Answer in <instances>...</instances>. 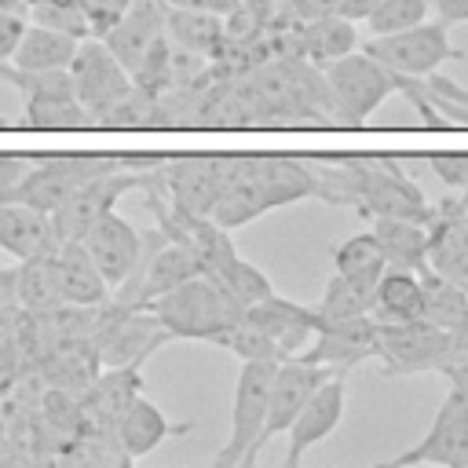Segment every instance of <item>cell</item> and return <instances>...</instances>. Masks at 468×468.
Instances as JSON below:
<instances>
[{
  "label": "cell",
  "instance_id": "obj_1",
  "mask_svg": "<svg viewBox=\"0 0 468 468\" xmlns=\"http://www.w3.org/2000/svg\"><path fill=\"white\" fill-rule=\"evenodd\" d=\"M318 197L314 172L303 157H282V154H234L230 176L219 190V201L212 208V219L227 230L245 227L260 219L271 208Z\"/></svg>",
  "mask_w": 468,
  "mask_h": 468
},
{
  "label": "cell",
  "instance_id": "obj_2",
  "mask_svg": "<svg viewBox=\"0 0 468 468\" xmlns=\"http://www.w3.org/2000/svg\"><path fill=\"white\" fill-rule=\"evenodd\" d=\"M146 311L157 318V325L168 336H183V340H216L223 329H230L234 322H241L245 307L208 274H194L186 282H179L176 289L154 296L146 303Z\"/></svg>",
  "mask_w": 468,
  "mask_h": 468
},
{
  "label": "cell",
  "instance_id": "obj_3",
  "mask_svg": "<svg viewBox=\"0 0 468 468\" xmlns=\"http://www.w3.org/2000/svg\"><path fill=\"white\" fill-rule=\"evenodd\" d=\"M121 157L110 154H69V157H37L29 161V168L0 194V201H22L37 212H55L58 205H66L88 179L117 168Z\"/></svg>",
  "mask_w": 468,
  "mask_h": 468
},
{
  "label": "cell",
  "instance_id": "obj_4",
  "mask_svg": "<svg viewBox=\"0 0 468 468\" xmlns=\"http://www.w3.org/2000/svg\"><path fill=\"white\" fill-rule=\"evenodd\" d=\"M322 73L329 84L333 117H340L344 124H366V117L388 95H395V73L388 66H380L377 58H369L362 48L322 66Z\"/></svg>",
  "mask_w": 468,
  "mask_h": 468
},
{
  "label": "cell",
  "instance_id": "obj_5",
  "mask_svg": "<svg viewBox=\"0 0 468 468\" xmlns=\"http://www.w3.org/2000/svg\"><path fill=\"white\" fill-rule=\"evenodd\" d=\"M369 58H377L380 66H388L399 77H428L435 73L442 62L461 58V51L453 48L450 33L442 22H417L395 33H377L366 44H358Z\"/></svg>",
  "mask_w": 468,
  "mask_h": 468
},
{
  "label": "cell",
  "instance_id": "obj_6",
  "mask_svg": "<svg viewBox=\"0 0 468 468\" xmlns=\"http://www.w3.org/2000/svg\"><path fill=\"white\" fill-rule=\"evenodd\" d=\"M274 366L267 358H245L238 369V384H234V410H230V439L227 446L216 453V468H249L252 461V446L263 431V417H267V395H271V380H274Z\"/></svg>",
  "mask_w": 468,
  "mask_h": 468
},
{
  "label": "cell",
  "instance_id": "obj_7",
  "mask_svg": "<svg viewBox=\"0 0 468 468\" xmlns=\"http://www.w3.org/2000/svg\"><path fill=\"white\" fill-rule=\"evenodd\" d=\"M410 464H442V468H468V395L450 388L442 406L435 410L428 431L380 468H410Z\"/></svg>",
  "mask_w": 468,
  "mask_h": 468
},
{
  "label": "cell",
  "instance_id": "obj_8",
  "mask_svg": "<svg viewBox=\"0 0 468 468\" xmlns=\"http://www.w3.org/2000/svg\"><path fill=\"white\" fill-rule=\"evenodd\" d=\"M380 351L388 373H420L439 369L453 355V333L431 325L428 318H406V322H377Z\"/></svg>",
  "mask_w": 468,
  "mask_h": 468
},
{
  "label": "cell",
  "instance_id": "obj_9",
  "mask_svg": "<svg viewBox=\"0 0 468 468\" xmlns=\"http://www.w3.org/2000/svg\"><path fill=\"white\" fill-rule=\"evenodd\" d=\"M66 69H69V80H73V95L88 110L91 124L106 106H113L132 88V73L113 58V51L99 37H84Z\"/></svg>",
  "mask_w": 468,
  "mask_h": 468
},
{
  "label": "cell",
  "instance_id": "obj_10",
  "mask_svg": "<svg viewBox=\"0 0 468 468\" xmlns=\"http://www.w3.org/2000/svg\"><path fill=\"white\" fill-rule=\"evenodd\" d=\"M234 154H197V157H176L165 165V197L172 208L190 216H212L219 190L230 176Z\"/></svg>",
  "mask_w": 468,
  "mask_h": 468
},
{
  "label": "cell",
  "instance_id": "obj_11",
  "mask_svg": "<svg viewBox=\"0 0 468 468\" xmlns=\"http://www.w3.org/2000/svg\"><path fill=\"white\" fill-rule=\"evenodd\" d=\"M377 351H380L377 318L373 314H355V318H322L314 336H311V347L300 351V358L318 362L329 373L344 377L358 362L377 358Z\"/></svg>",
  "mask_w": 468,
  "mask_h": 468
},
{
  "label": "cell",
  "instance_id": "obj_12",
  "mask_svg": "<svg viewBox=\"0 0 468 468\" xmlns=\"http://www.w3.org/2000/svg\"><path fill=\"white\" fill-rule=\"evenodd\" d=\"M325 377H329L325 366L307 362V358H300V355H289V358H282V362L274 366V380H271V395H267L263 431H260V439H256V446H252V457H249L252 464H256V457L263 453V446H267L274 435H285V431H289L292 417L300 413V406L311 399V391H314Z\"/></svg>",
  "mask_w": 468,
  "mask_h": 468
},
{
  "label": "cell",
  "instance_id": "obj_13",
  "mask_svg": "<svg viewBox=\"0 0 468 468\" xmlns=\"http://www.w3.org/2000/svg\"><path fill=\"white\" fill-rule=\"evenodd\" d=\"M344 399H347V388H344V377H336V373H329L314 391H311V399L300 406V413L292 417V424H289V450H285V468H296L303 457H307V450L311 446H318L322 439H329L336 428H340V420H344Z\"/></svg>",
  "mask_w": 468,
  "mask_h": 468
},
{
  "label": "cell",
  "instance_id": "obj_14",
  "mask_svg": "<svg viewBox=\"0 0 468 468\" xmlns=\"http://www.w3.org/2000/svg\"><path fill=\"white\" fill-rule=\"evenodd\" d=\"M80 245L88 249V256L95 260V267L102 271V278L110 282V289H117L143 260V234L124 219L117 216L113 208L102 212L80 238Z\"/></svg>",
  "mask_w": 468,
  "mask_h": 468
},
{
  "label": "cell",
  "instance_id": "obj_15",
  "mask_svg": "<svg viewBox=\"0 0 468 468\" xmlns=\"http://www.w3.org/2000/svg\"><path fill=\"white\" fill-rule=\"evenodd\" d=\"M241 318L252 322L256 329H263V333L278 344L282 358L300 355V351L307 347V340L314 336L318 322H322V314H318L314 307H303V303L285 300V296H278V292H271V296H263L260 303L245 307Z\"/></svg>",
  "mask_w": 468,
  "mask_h": 468
},
{
  "label": "cell",
  "instance_id": "obj_16",
  "mask_svg": "<svg viewBox=\"0 0 468 468\" xmlns=\"http://www.w3.org/2000/svg\"><path fill=\"white\" fill-rule=\"evenodd\" d=\"M161 33H165V4H161V0H132L128 11H124L99 40H102V44L113 51V58L132 73L135 62L143 58V51H146Z\"/></svg>",
  "mask_w": 468,
  "mask_h": 468
},
{
  "label": "cell",
  "instance_id": "obj_17",
  "mask_svg": "<svg viewBox=\"0 0 468 468\" xmlns=\"http://www.w3.org/2000/svg\"><path fill=\"white\" fill-rule=\"evenodd\" d=\"M0 249L15 260L44 256L58 249V234L48 212H37L22 201H0Z\"/></svg>",
  "mask_w": 468,
  "mask_h": 468
},
{
  "label": "cell",
  "instance_id": "obj_18",
  "mask_svg": "<svg viewBox=\"0 0 468 468\" xmlns=\"http://www.w3.org/2000/svg\"><path fill=\"white\" fill-rule=\"evenodd\" d=\"M55 274H58V292L62 303L73 307H95L110 300V282L102 278V271L95 267V260L88 256V249L80 241H58L55 249Z\"/></svg>",
  "mask_w": 468,
  "mask_h": 468
},
{
  "label": "cell",
  "instance_id": "obj_19",
  "mask_svg": "<svg viewBox=\"0 0 468 468\" xmlns=\"http://www.w3.org/2000/svg\"><path fill=\"white\" fill-rule=\"evenodd\" d=\"M428 267L468 289V212H435L428 223Z\"/></svg>",
  "mask_w": 468,
  "mask_h": 468
},
{
  "label": "cell",
  "instance_id": "obj_20",
  "mask_svg": "<svg viewBox=\"0 0 468 468\" xmlns=\"http://www.w3.org/2000/svg\"><path fill=\"white\" fill-rule=\"evenodd\" d=\"M172 435L165 413L146 399V395H132L128 406L117 413L113 420V439L121 446V457L124 461H135V457H146L154 446H161L165 439Z\"/></svg>",
  "mask_w": 468,
  "mask_h": 468
},
{
  "label": "cell",
  "instance_id": "obj_21",
  "mask_svg": "<svg viewBox=\"0 0 468 468\" xmlns=\"http://www.w3.org/2000/svg\"><path fill=\"white\" fill-rule=\"evenodd\" d=\"M355 48H358V29L344 15H325V18L300 22V58H307L318 69L336 62L340 55H347Z\"/></svg>",
  "mask_w": 468,
  "mask_h": 468
},
{
  "label": "cell",
  "instance_id": "obj_22",
  "mask_svg": "<svg viewBox=\"0 0 468 468\" xmlns=\"http://www.w3.org/2000/svg\"><path fill=\"white\" fill-rule=\"evenodd\" d=\"M373 238L380 241L388 267H406V271H424L428 267V223L377 216L373 219Z\"/></svg>",
  "mask_w": 468,
  "mask_h": 468
},
{
  "label": "cell",
  "instance_id": "obj_23",
  "mask_svg": "<svg viewBox=\"0 0 468 468\" xmlns=\"http://www.w3.org/2000/svg\"><path fill=\"white\" fill-rule=\"evenodd\" d=\"M424 307V282L420 271H406V267H388L377 282V296H373V318L377 322H406V318H420Z\"/></svg>",
  "mask_w": 468,
  "mask_h": 468
},
{
  "label": "cell",
  "instance_id": "obj_24",
  "mask_svg": "<svg viewBox=\"0 0 468 468\" xmlns=\"http://www.w3.org/2000/svg\"><path fill=\"white\" fill-rule=\"evenodd\" d=\"M165 33L176 48L212 58L223 44V15L197 7H165Z\"/></svg>",
  "mask_w": 468,
  "mask_h": 468
},
{
  "label": "cell",
  "instance_id": "obj_25",
  "mask_svg": "<svg viewBox=\"0 0 468 468\" xmlns=\"http://www.w3.org/2000/svg\"><path fill=\"white\" fill-rule=\"evenodd\" d=\"M77 44L80 40L69 37V33H58L51 26H40V22H29L7 62L18 66V69H66L73 51H77Z\"/></svg>",
  "mask_w": 468,
  "mask_h": 468
},
{
  "label": "cell",
  "instance_id": "obj_26",
  "mask_svg": "<svg viewBox=\"0 0 468 468\" xmlns=\"http://www.w3.org/2000/svg\"><path fill=\"white\" fill-rule=\"evenodd\" d=\"M15 296L18 307L29 314H48L62 307V292H58V274H55V252L44 256H29L15 267Z\"/></svg>",
  "mask_w": 468,
  "mask_h": 468
},
{
  "label": "cell",
  "instance_id": "obj_27",
  "mask_svg": "<svg viewBox=\"0 0 468 468\" xmlns=\"http://www.w3.org/2000/svg\"><path fill=\"white\" fill-rule=\"evenodd\" d=\"M420 282H424V307H420V318H428L431 325L453 333V340L464 333L468 325V289H461L457 282L435 274L431 267L420 271Z\"/></svg>",
  "mask_w": 468,
  "mask_h": 468
},
{
  "label": "cell",
  "instance_id": "obj_28",
  "mask_svg": "<svg viewBox=\"0 0 468 468\" xmlns=\"http://www.w3.org/2000/svg\"><path fill=\"white\" fill-rule=\"evenodd\" d=\"M333 271L344 274V278H355V282H366V285H377L380 274L388 271V260H384V249L380 241L369 234H351L347 241H340L333 249Z\"/></svg>",
  "mask_w": 468,
  "mask_h": 468
},
{
  "label": "cell",
  "instance_id": "obj_29",
  "mask_svg": "<svg viewBox=\"0 0 468 468\" xmlns=\"http://www.w3.org/2000/svg\"><path fill=\"white\" fill-rule=\"evenodd\" d=\"M373 296H377V285H366V282H355V278H344V274L333 271V278L325 282V292H322L314 311L322 318L373 314Z\"/></svg>",
  "mask_w": 468,
  "mask_h": 468
},
{
  "label": "cell",
  "instance_id": "obj_30",
  "mask_svg": "<svg viewBox=\"0 0 468 468\" xmlns=\"http://www.w3.org/2000/svg\"><path fill=\"white\" fill-rule=\"evenodd\" d=\"M26 124L29 128H84V124H91V117L77 102V95L26 99Z\"/></svg>",
  "mask_w": 468,
  "mask_h": 468
},
{
  "label": "cell",
  "instance_id": "obj_31",
  "mask_svg": "<svg viewBox=\"0 0 468 468\" xmlns=\"http://www.w3.org/2000/svg\"><path fill=\"white\" fill-rule=\"evenodd\" d=\"M216 282H219L241 307H252V303H260L263 296L274 292L271 278H267L256 263H249V260H241V256H234V260L216 274Z\"/></svg>",
  "mask_w": 468,
  "mask_h": 468
},
{
  "label": "cell",
  "instance_id": "obj_32",
  "mask_svg": "<svg viewBox=\"0 0 468 468\" xmlns=\"http://www.w3.org/2000/svg\"><path fill=\"white\" fill-rule=\"evenodd\" d=\"M216 347H227V351H234L241 362L245 358H267V362H282V351H278V344L263 333V329H256L252 322H234L230 329H223L216 340H212Z\"/></svg>",
  "mask_w": 468,
  "mask_h": 468
},
{
  "label": "cell",
  "instance_id": "obj_33",
  "mask_svg": "<svg viewBox=\"0 0 468 468\" xmlns=\"http://www.w3.org/2000/svg\"><path fill=\"white\" fill-rule=\"evenodd\" d=\"M431 11V0H380L369 18H366V29L369 37L377 33H395V29H406V26H417L424 22Z\"/></svg>",
  "mask_w": 468,
  "mask_h": 468
},
{
  "label": "cell",
  "instance_id": "obj_34",
  "mask_svg": "<svg viewBox=\"0 0 468 468\" xmlns=\"http://www.w3.org/2000/svg\"><path fill=\"white\" fill-rule=\"evenodd\" d=\"M29 22L51 26V29L69 33V37H77V40L91 37V22H88L84 4H55V0H44V4H33V7H29Z\"/></svg>",
  "mask_w": 468,
  "mask_h": 468
},
{
  "label": "cell",
  "instance_id": "obj_35",
  "mask_svg": "<svg viewBox=\"0 0 468 468\" xmlns=\"http://www.w3.org/2000/svg\"><path fill=\"white\" fill-rule=\"evenodd\" d=\"M428 168L453 190H468V154H428Z\"/></svg>",
  "mask_w": 468,
  "mask_h": 468
},
{
  "label": "cell",
  "instance_id": "obj_36",
  "mask_svg": "<svg viewBox=\"0 0 468 468\" xmlns=\"http://www.w3.org/2000/svg\"><path fill=\"white\" fill-rule=\"evenodd\" d=\"M26 26H29V15L22 7H0V62L11 58V51L18 48Z\"/></svg>",
  "mask_w": 468,
  "mask_h": 468
},
{
  "label": "cell",
  "instance_id": "obj_37",
  "mask_svg": "<svg viewBox=\"0 0 468 468\" xmlns=\"http://www.w3.org/2000/svg\"><path fill=\"white\" fill-rule=\"evenodd\" d=\"M132 0H84V11H88V22H91V37H102L124 11H128Z\"/></svg>",
  "mask_w": 468,
  "mask_h": 468
},
{
  "label": "cell",
  "instance_id": "obj_38",
  "mask_svg": "<svg viewBox=\"0 0 468 468\" xmlns=\"http://www.w3.org/2000/svg\"><path fill=\"white\" fill-rule=\"evenodd\" d=\"M336 4L340 0H285L282 7L300 18V22H311V18H325V15H336Z\"/></svg>",
  "mask_w": 468,
  "mask_h": 468
},
{
  "label": "cell",
  "instance_id": "obj_39",
  "mask_svg": "<svg viewBox=\"0 0 468 468\" xmlns=\"http://www.w3.org/2000/svg\"><path fill=\"white\" fill-rule=\"evenodd\" d=\"M439 369H442V373L453 380V388H457V391H464V395H468V344L453 347V355H450V358H446Z\"/></svg>",
  "mask_w": 468,
  "mask_h": 468
},
{
  "label": "cell",
  "instance_id": "obj_40",
  "mask_svg": "<svg viewBox=\"0 0 468 468\" xmlns=\"http://www.w3.org/2000/svg\"><path fill=\"white\" fill-rule=\"evenodd\" d=\"M431 11L442 26H457L468 22V0H431Z\"/></svg>",
  "mask_w": 468,
  "mask_h": 468
},
{
  "label": "cell",
  "instance_id": "obj_41",
  "mask_svg": "<svg viewBox=\"0 0 468 468\" xmlns=\"http://www.w3.org/2000/svg\"><path fill=\"white\" fill-rule=\"evenodd\" d=\"M377 4H380V0H340V4H336V15H344V18H351V22H366Z\"/></svg>",
  "mask_w": 468,
  "mask_h": 468
},
{
  "label": "cell",
  "instance_id": "obj_42",
  "mask_svg": "<svg viewBox=\"0 0 468 468\" xmlns=\"http://www.w3.org/2000/svg\"><path fill=\"white\" fill-rule=\"evenodd\" d=\"M165 7H197V11H216V15H227L234 11V0H161Z\"/></svg>",
  "mask_w": 468,
  "mask_h": 468
},
{
  "label": "cell",
  "instance_id": "obj_43",
  "mask_svg": "<svg viewBox=\"0 0 468 468\" xmlns=\"http://www.w3.org/2000/svg\"><path fill=\"white\" fill-rule=\"evenodd\" d=\"M234 7H245L249 15H256V18L267 26V22L278 15V7H282V4H278V0H234Z\"/></svg>",
  "mask_w": 468,
  "mask_h": 468
},
{
  "label": "cell",
  "instance_id": "obj_44",
  "mask_svg": "<svg viewBox=\"0 0 468 468\" xmlns=\"http://www.w3.org/2000/svg\"><path fill=\"white\" fill-rule=\"evenodd\" d=\"M15 303H18V296H15V267H4L0 271V311H7Z\"/></svg>",
  "mask_w": 468,
  "mask_h": 468
}]
</instances>
